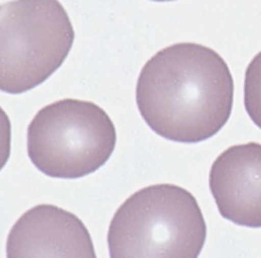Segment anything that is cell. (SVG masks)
Returning a JSON list of instances; mask_svg holds the SVG:
<instances>
[{
	"label": "cell",
	"instance_id": "6da1fadb",
	"mask_svg": "<svg viewBox=\"0 0 261 258\" xmlns=\"http://www.w3.org/2000/svg\"><path fill=\"white\" fill-rule=\"evenodd\" d=\"M135 99L140 115L157 135L177 143H200L228 121L234 81L227 63L212 48L176 43L145 62Z\"/></svg>",
	"mask_w": 261,
	"mask_h": 258
},
{
	"label": "cell",
	"instance_id": "7a4b0ae2",
	"mask_svg": "<svg viewBox=\"0 0 261 258\" xmlns=\"http://www.w3.org/2000/svg\"><path fill=\"white\" fill-rule=\"evenodd\" d=\"M207 238L199 203L184 188L160 183L124 201L110 221V258H198Z\"/></svg>",
	"mask_w": 261,
	"mask_h": 258
},
{
	"label": "cell",
	"instance_id": "3957f363",
	"mask_svg": "<svg viewBox=\"0 0 261 258\" xmlns=\"http://www.w3.org/2000/svg\"><path fill=\"white\" fill-rule=\"evenodd\" d=\"M116 128L98 104L63 99L40 109L28 127V155L51 178L77 179L99 170L116 147Z\"/></svg>",
	"mask_w": 261,
	"mask_h": 258
},
{
	"label": "cell",
	"instance_id": "277c9868",
	"mask_svg": "<svg viewBox=\"0 0 261 258\" xmlns=\"http://www.w3.org/2000/svg\"><path fill=\"white\" fill-rule=\"evenodd\" d=\"M74 40L59 0L2 5V91L21 94L47 81L67 58Z\"/></svg>",
	"mask_w": 261,
	"mask_h": 258
},
{
	"label": "cell",
	"instance_id": "5b68a950",
	"mask_svg": "<svg viewBox=\"0 0 261 258\" xmlns=\"http://www.w3.org/2000/svg\"><path fill=\"white\" fill-rule=\"evenodd\" d=\"M7 258H97L88 228L51 204L30 208L8 233Z\"/></svg>",
	"mask_w": 261,
	"mask_h": 258
},
{
	"label": "cell",
	"instance_id": "8992f818",
	"mask_svg": "<svg viewBox=\"0 0 261 258\" xmlns=\"http://www.w3.org/2000/svg\"><path fill=\"white\" fill-rule=\"evenodd\" d=\"M209 188L224 219L261 228V144H240L225 150L210 169Z\"/></svg>",
	"mask_w": 261,
	"mask_h": 258
},
{
	"label": "cell",
	"instance_id": "52a82bcc",
	"mask_svg": "<svg viewBox=\"0 0 261 258\" xmlns=\"http://www.w3.org/2000/svg\"><path fill=\"white\" fill-rule=\"evenodd\" d=\"M244 107L251 120L261 129V51L245 71Z\"/></svg>",
	"mask_w": 261,
	"mask_h": 258
},
{
	"label": "cell",
	"instance_id": "ba28073f",
	"mask_svg": "<svg viewBox=\"0 0 261 258\" xmlns=\"http://www.w3.org/2000/svg\"><path fill=\"white\" fill-rule=\"evenodd\" d=\"M152 2H174V0H152Z\"/></svg>",
	"mask_w": 261,
	"mask_h": 258
}]
</instances>
